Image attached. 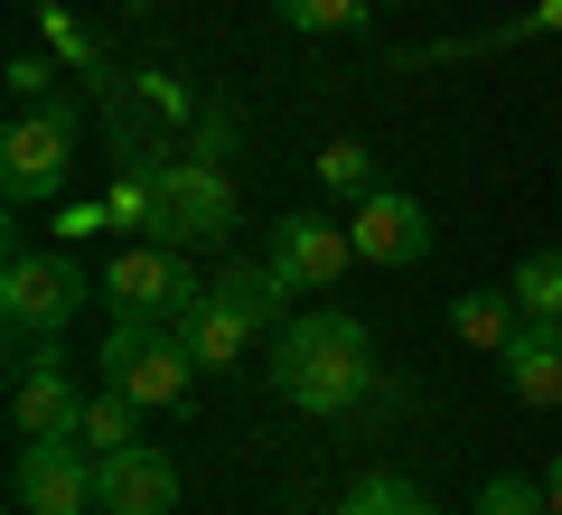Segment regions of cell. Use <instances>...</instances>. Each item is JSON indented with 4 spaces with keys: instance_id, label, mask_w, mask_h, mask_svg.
<instances>
[{
    "instance_id": "1",
    "label": "cell",
    "mask_w": 562,
    "mask_h": 515,
    "mask_svg": "<svg viewBox=\"0 0 562 515\" xmlns=\"http://www.w3.org/2000/svg\"><path fill=\"white\" fill-rule=\"evenodd\" d=\"M113 216L140 225L150 244H179V254H216L235 235V179H225L216 159H160L150 179H122L113 188Z\"/></svg>"
},
{
    "instance_id": "2",
    "label": "cell",
    "mask_w": 562,
    "mask_h": 515,
    "mask_svg": "<svg viewBox=\"0 0 562 515\" xmlns=\"http://www.w3.org/2000/svg\"><path fill=\"white\" fill-rule=\"evenodd\" d=\"M272 376H281V394L301 403V413L338 422V413H357V394L375 384V347H366V328L347 310H301L281 328V347H272Z\"/></svg>"
},
{
    "instance_id": "3",
    "label": "cell",
    "mask_w": 562,
    "mask_h": 515,
    "mask_svg": "<svg viewBox=\"0 0 562 515\" xmlns=\"http://www.w3.org/2000/svg\"><path fill=\"white\" fill-rule=\"evenodd\" d=\"M103 384H122L140 413H179L188 384H198V357L179 347L169 318H113V337H103Z\"/></svg>"
},
{
    "instance_id": "4",
    "label": "cell",
    "mask_w": 562,
    "mask_h": 515,
    "mask_svg": "<svg viewBox=\"0 0 562 515\" xmlns=\"http://www.w3.org/2000/svg\"><path fill=\"white\" fill-rule=\"evenodd\" d=\"M66 179H76V113H57V103H20L10 132H0V188H10V206L57 198Z\"/></svg>"
},
{
    "instance_id": "5",
    "label": "cell",
    "mask_w": 562,
    "mask_h": 515,
    "mask_svg": "<svg viewBox=\"0 0 562 515\" xmlns=\"http://www.w3.org/2000/svg\"><path fill=\"white\" fill-rule=\"evenodd\" d=\"M85 310V272L57 254H29V244H10V262H0V318H10V337H66V318Z\"/></svg>"
},
{
    "instance_id": "6",
    "label": "cell",
    "mask_w": 562,
    "mask_h": 515,
    "mask_svg": "<svg viewBox=\"0 0 562 515\" xmlns=\"http://www.w3.org/2000/svg\"><path fill=\"white\" fill-rule=\"evenodd\" d=\"M10 506L20 515H103L94 506V450L85 440H20V459H10Z\"/></svg>"
},
{
    "instance_id": "7",
    "label": "cell",
    "mask_w": 562,
    "mask_h": 515,
    "mask_svg": "<svg viewBox=\"0 0 562 515\" xmlns=\"http://www.w3.org/2000/svg\"><path fill=\"white\" fill-rule=\"evenodd\" d=\"M103 291H113V310H122V318H179L188 300L206 291V281L188 272L179 244H122V254L103 262Z\"/></svg>"
},
{
    "instance_id": "8",
    "label": "cell",
    "mask_w": 562,
    "mask_h": 515,
    "mask_svg": "<svg viewBox=\"0 0 562 515\" xmlns=\"http://www.w3.org/2000/svg\"><path fill=\"white\" fill-rule=\"evenodd\" d=\"M76 422H85V384L66 376L57 337H47L38 357H20V376H10V432L20 440H76Z\"/></svg>"
},
{
    "instance_id": "9",
    "label": "cell",
    "mask_w": 562,
    "mask_h": 515,
    "mask_svg": "<svg viewBox=\"0 0 562 515\" xmlns=\"http://www.w3.org/2000/svg\"><path fill=\"white\" fill-rule=\"evenodd\" d=\"M262 262H272L281 291H338L347 262H357V235H347V225H328V216H281Z\"/></svg>"
},
{
    "instance_id": "10",
    "label": "cell",
    "mask_w": 562,
    "mask_h": 515,
    "mask_svg": "<svg viewBox=\"0 0 562 515\" xmlns=\"http://www.w3.org/2000/svg\"><path fill=\"white\" fill-rule=\"evenodd\" d=\"M357 262H384V272H413L422 254H431V206L403 198V188H375V198H357Z\"/></svg>"
},
{
    "instance_id": "11",
    "label": "cell",
    "mask_w": 562,
    "mask_h": 515,
    "mask_svg": "<svg viewBox=\"0 0 562 515\" xmlns=\"http://www.w3.org/2000/svg\"><path fill=\"white\" fill-rule=\"evenodd\" d=\"M94 506L103 515H179V469L160 450H103L94 459Z\"/></svg>"
},
{
    "instance_id": "12",
    "label": "cell",
    "mask_w": 562,
    "mask_h": 515,
    "mask_svg": "<svg viewBox=\"0 0 562 515\" xmlns=\"http://www.w3.org/2000/svg\"><path fill=\"white\" fill-rule=\"evenodd\" d=\"M169 328H179V347L198 357V376H225V366H244V347H254V318H244L225 291H198Z\"/></svg>"
},
{
    "instance_id": "13",
    "label": "cell",
    "mask_w": 562,
    "mask_h": 515,
    "mask_svg": "<svg viewBox=\"0 0 562 515\" xmlns=\"http://www.w3.org/2000/svg\"><path fill=\"white\" fill-rule=\"evenodd\" d=\"M497 366H506V394H516L525 413H553V403H562V328H553V318H525L516 347H506Z\"/></svg>"
},
{
    "instance_id": "14",
    "label": "cell",
    "mask_w": 562,
    "mask_h": 515,
    "mask_svg": "<svg viewBox=\"0 0 562 515\" xmlns=\"http://www.w3.org/2000/svg\"><path fill=\"white\" fill-rule=\"evenodd\" d=\"M516 328H525L516 291H460V300H450V337H460V347H487V357H506V347H516Z\"/></svg>"
},
{
    "instance_id": "15",
    "label": "cell",
    "mask_w": 562,
    "mask_h": 515,
    "mask_svg": "<svg viewBox=\"0 0 562 515\" xmlns=\"http://www.w3.org/2000/svg\"><path fill=\"white\" fill-rule=\"evenodd\" d=\"M76 440H85V450H132V440H140V403L132 394H122V384H94V394H85V422H76Z\"/></svg>"
},
{
    "instance_id": "16",
    "label": "cell",
    "mask_w": 562,
    "mask_h": 515,
    "mask_svg": "<svg viewBox=\"0 0 562 515\" xmlns=\"http://www.w3.org/2000/svg\"><path fill=\"white\" fill-rule=\"evenodd\" d=\"M506 291H516V310H525V318H553V328H562V244H543V254H525Z\"/></svg>"
},
{
    "instance_id": "17",
    "label": "cell",
    "mask_w": 562,
    "mask_h": 515,
    "mask_svg": "<svg viewBox=\"0 0 562 515\" xmlns=\"http://www.w3.org/2000/svg\"><path fill=\"white\" fill-rule=\"evenodd\" d=\"M479 515H553V496H543V469H497L479 488Z\"/></svg>"
},
{
    "instance_id": "18",
    "label": "cell",
    "mask_w": 562,
    "mask_h": 515,
    "mask_svg": "<svg viewBox=\"0 0 562 515\" xmlns=\"http://www.w3.org/2000/svg\"><path fill=\"white\" fill-rule=\"evenodd\" d=\"M319 188H338V198H375V150H366V141H328L319 150Z\"/></svg>"
},
{
    "instance_id": "19",
    "label": "cell",
    "mask_w": 562,
    "mask_h": 515,
    "mask_svg": "<svg viewBox=\"0 0 562 515\" xmlns=\"http://www.w3.org/2000/svg\"><path fill=\"white\" fill-rule=\"evenodd\" d=\"M281 29H310V38H338V29H357L375 0H272Z\"/></svg>"
},
{
    "instance_id": "20",
    "label": "cell",
    "mask_w": 562,
    "mask_h": 515,
    "mask_svg": "<svg viewBox=\"0 0 562 515\" xmlns=\"http://www.w3.org/2000/svg\"><path fill=\"white\" fill-rule=\"evenodd\" d=\"M338 515H431V496H422L413 478H357V496H347Z\"/></svg>"
},
{
    "instance_id": "21",
    "label": "cell",
    "mask_w": 562,
    "mask_h": 515,
    "mask_svg": "<svg viewBox=\"0 0 562 515\" xmlns=\"http://www.w3.org/2000/svg\"><path fill=\"white\" fill-rule=\"evenodd\" d=\"M216 291H225V300H235V310H244V318H254V328H262V318H272V310H281V281H272V262H235V272H225V281H216Z\"/></svg>"
},
{
    "instance_id": "22",
    "label": "cell",
    "mask_w": 562,
    "mask_h": 515,
    "mask_svg": "<svg viewBox=\"0 0 562 515\" xmlns=\"http://www.w3.org/2000/svg\"><path fill=\"white\" fill-rule=\"evenodd\" d=\"M38 29H47V38H57V57L94 66V47H85V29H76V20H57V10H38Z\"/></svg>"
},
{
    "instance_id": "23",
    "label": "cell",
    "mask_w": 562,
    "mask_h": 515,
    "mask_svg": "<svg viewBox=\"0 0 562 515\" xmlns=\"http://www.w3.org/2000/svg\"><path fill=\"white\" fill-rule=\"evenodd\" d=\"M10 94L38 103V94H47V57H10Z\"/></svg>"
},
{
    "instance_id": "24",
    "label": "cell",
    "mask_w": 562,
    "mask_h": 515,
    "mask_svg": "<svg viewBox=\"0 0 562 515\" xmlns=\"http://www.w3.org/2000/svg\"><path fill=\"white\" fill-rule=\"evenodd\" d=\"M543 29H562V0H535V10L516 20V38H543Z\"/></svg>"
},
{
    "instance_id": "25",
    "label": "cell",
    "mask_w": 562,
    "mask_h": 515,
    "mask_svg": "<svg viewBox=\"0 0 562 515\" xmlns=\"http://www.w3.org/2000/svg\"><path fill=\"white\" fill-rule=\"evenodd\" d=\"M543 496H553V515H562V459H543Z\"/></svg>"
},
{
    "instance_id": "26",
    "label": "cell",
    "mask_w": 562,
    "mask_h": 515,
    "mask_svg": "<svg viewBox=\"0 0 562 515\" xmlns=\"http://www.w3.org/2000/svg\"><path fill=\"white\" fill-rule=\"evenodd\" d=\"M375 10H394V0H375Z\"/></svg>"
}]
</instances>
